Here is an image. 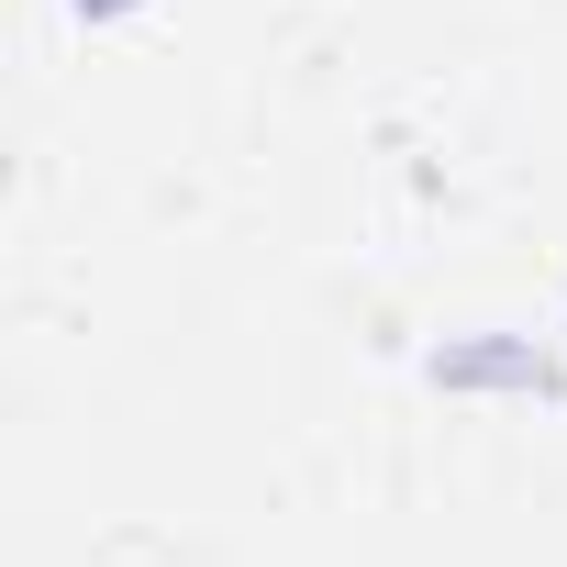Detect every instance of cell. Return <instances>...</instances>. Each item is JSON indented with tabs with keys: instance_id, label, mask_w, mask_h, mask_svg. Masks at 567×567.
Listing matches in <instances>:
<instances>
[{
	"instance_id": "cell-1",
	"label": "cell",
	"mask_w": 567,
	"mask_h": 567,
	"mask_svg": "<svg viewBox=\"0 0 567 567\" xmlns=\"http://www.w3.org/2000/svg\"><path fill=\"white\" fill-rule=\"evenodd\" d=\"M445 379H512V390H545V357H523V346H467V357H445Z\"/></svg>"
}]
</instances>
